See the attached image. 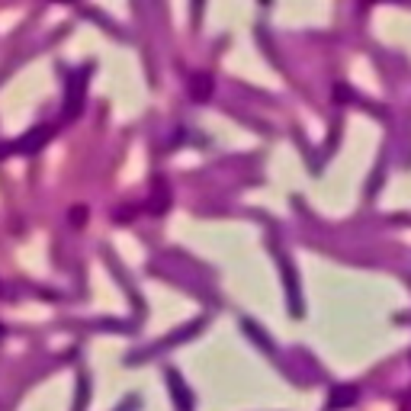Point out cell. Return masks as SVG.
Masks as SVG:
<instances>
[{
	"instance_id": "2",
	"label": "cell",
	"mask_w": 411,
	"mask_h": 411,
	"mask_svg": "<svg viewBox=\"0 0 411 411\" xmlns=\"http://www.w3.org/2000/svg\"><path fill=\"white\" fill-rule=\"evenodd\" d=\"M0 337H4V324H0Z\"/></svg>"
},
{
	"instance_id": "1",
	"label": "cell",
	"mask_w": 411,
	"mask_h": 411,
	"mask_svg": "<svg viewBox=\"0 0 411 411\" xmlns=\"http://www.w3.org/2000/svg\"><path fill=\"white\" fill-rule=\"evenodd\" d=\"M45 138H48V128L42 126V132H39V128H35V132H29L26 138H20V142H16V145H10V148H4V151H16V155H29V151H33V148H42V145H45Z\"/></svg>"
}]
</instances>
